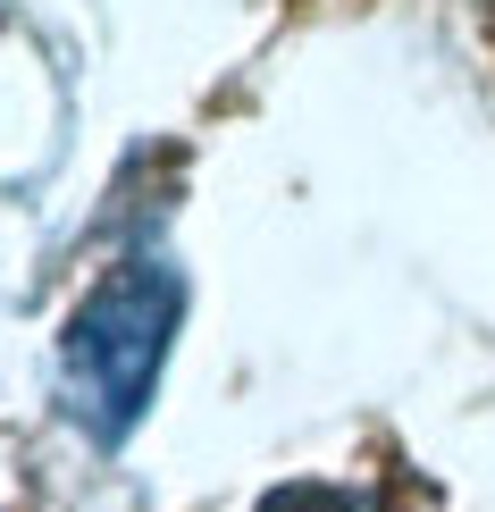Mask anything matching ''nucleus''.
I'll return each instance as SVG.
<instances>
[{
    "label": "nucleus",
    "mask_w": 495,
    "mask_h": 512,
    "mask_svg": "<svg viewBox=\"0 0 495 512\" xmlns=\"http://www.w3.org/2000/svg\"><path fill=\"white\" fill-rule=\"evenodd\" d=\"M177 311H185V286H177L168 261H152V252L110 261L93 277V294L68 311V336H59V395H68L84 437L118 445L143 412H152Z\"/></svg>",
    "instance_id": "1"
},
{
    "label": "nucleus",
    "mask_w": 495,
    "mask_h": 512,
    "mask_svg": "<svg viewBox=\"0 0 495 512\" xmlns=\"http://www.w3.org/2000/svg\"><path fill=\"white\" fill-rule=\"evenodd\" d=\"M261 512H370V504L344 496V487H286V496H269Z\"/></svg>",
    "instance_id": "2"
}]
</instances>
